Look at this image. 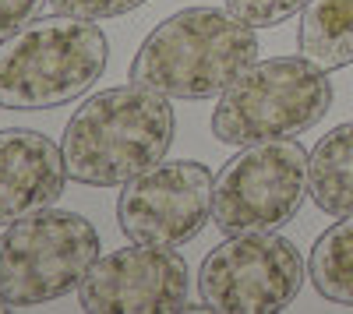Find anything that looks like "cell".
Wrapping results in <instances>:
<instances>
[{"label": "cell", "mask_w": 353, "mask_h": 314, "mask_svg": "<svg viewBox=\"0 0 353 314\" xmlns=\"http://www.w3.org/2000/svg\"><path fill=\"white\" fill-rule=\"evenodd\" d=\"M149 0H50V8L57 14H71L85 21H106V18H121L128 11H138Z\"/></svg>", "instance_id": "15"}, {"label": "cell", "mask_w": 353, "mask_h": 314, "mask_svg": "<svg viewBox=\"0 0 353 314\" xmlns=\"http://www.w3.org/2000/svg\"><path fill=\"white\" fill-rule=\"evenodd\" d=\"M332 106L329 71L307 56L254 61L219 96L212 109V134L226 145L297 138L311 131Z\"/></svg>", "instance_id": "4"}, {"label": "cell", "mask_w": 353, "mask_h": 314, "mask_svg": "<svg viewBox=\"0 0 353 314\" xmlns=\"http://www.w3.org/2000/svg\"><path fill=\"white\" fill-rule=\"evenodd\" d=\"M307 166L311 156L293 138L251 141L219 169L212 222L226 237L276 233L301 212L304 198L311 194Z\"/></svg>", "instance_id": "6"}, {"label": "cell", "mask_w": 353, "mask_h": 314, "mask_svg": "<svg viewBox=\"0 0 353 314\" xmlns=\"http://www.w3.org/2000/svg\"><path fill=\"white\" fill-rule=\"evenodd\" d=\"M99 258V230L68 209H39L0 233V297L11 307L61 300Z\"/></svg>", "instance_id": "5"}, {"label": "cell", "mask_w": 353, "mask_h": 314, "mask_svg": "<svg viewBox=\"0 0 353 314\" xmlns=\"http://www.w3.org/2000/svg\"><path fill=\"white\" fill-rule=\"evenodd\" d=\"M233 18H241L251 28H272L307 8V0H223Z\"/></svg>", "instance_id": "14"}, {"label": "cell", "mask_w": 353, "mask_h": 314, "mask_svg": "<svg viewBox=\"0 0 353 314\" xmlns=\"http://www.w3.org/2000/svg\"><path fill=\"white\" fill-rule=\"evenodd\" d=\"M188 262L173 247L131 244L99 254L78 286V304L88 314H156L181 311L188 300Z\"/></svg>", "instance_id": "9"}, {"label": "cell", "mask_w": 353, "mask_h": 314, "mask_svg": "<svg viewBox=\"0 0 353 314\" xmlns=\"http://www.w3.org/2000/svg\"><path fill=\"white\" fill-rule=\"evenodd\" d=\"M307 279L318 297L353 307V216H343L314 240L307 254Z\"/></svg>", "instance_id": "13"}, {"label": "cell", "mask_w": 353, "mask_h": 314, "mask_svg": "<svg viewBox=\"0 0 353 314\" xmlns=\"http://www.w3.org/2000/svg\"><path fill=\"white\" fill-rule=\"evenodd\" d=\"M216 180L209 166L194 159L156 163L124 184L117 202V222L138 244L181 247L194 240L212 219Z\"/></svg>", "instance_id": "8"}, {"label": "cell", "mask_w": 353, "mask_h": 314, "mask_svg": "<svg viewBox=\"0 0 353 314\" xmlns=\"http://www.w3.org/2000/svg\"><path fill=\"white\" fill-rule=\"evenodd\" d=\"M307 265L293 240L279 233L230 237L198 269V293L219 314L286 311L304 290Z\"/></svg>", "instance_id": "7"}, {"label": "cell", "mask_w": 353, "mask_h": 314, "mask_svg": "<svg viewBox=\"0 0 353 314\" xmlns=\"http://www.w3.org/2000/svg\"><path fill=\"white\" fill-rule=\"evenodd\" d=\"M68 163L64 149L43 131H0V226L50 209L64 194Z\"/></svg>", "instance_id": "10"}, {"label": "cell", "mask_w": 353, "mask_h": 314, "mask_svg": "<svg viewBox=\"0 0 353 314\" xmlns=\"http://www.w3.org/2000/svg\"><path fill=\"white\" fill-rule=\"evenodd\" d=\"M46 0H0V39L14 36L18 28L36 21Z\"/></svg>", "instance_id": "16"}, {"label": "cell", "mask_w": 353, "mask_h": 314, "mask_svg": "<svg viewBox=\"0 0 353 314\" xmlns=\"http://www.w3.org/2000/svg\"><path fill=\"white\" fill-rule=\"evenodd\" d=\"M173 106L145 85H113L88 96L64 127L68 177L88 187H124L163 163L173 145Z\"/></svg>", "instance_id": "1"}, {"label": "cell", "mask_w": 353, "mask_h": 314, "mask_svg": "<svg viewBox=\"0 0 353 314\" xmlns=\"http://www.w3.org/2000/svg\"><path fill=\"white\" fill-rule=\"evenodd\" d=\"M311 202L325 216H353V121L332 127L314 145L307 166Z\"/></svg>", "instance_id": "11"}, {"label": "cell", "mask_w": 353, "mask_h": 314, "mask_svg": "<svg viewBox=\"0 0 353 314\" xmlns=\"http://www.w3.org/2000/svg\"><path fill=\"white\" fill-rule=\"evenodd\" d=\"M0 311H11V304H8L4 297H0Z\"/></svg>", "instance_id": "17"}, {"label": "cell", "mask_w": 353, "mask_h": 314, "mask_svg": "<svg viewBox=\"0 0 353 314\" xmlns=\"http://www.w3.org/2000/svg\"><path fill=\"white\" fill-rule=\"evenodd\" d=\"M297 43L307 61L325 71L353 64V0H307Z\"/></svg>", "instance_id": "12"}, {"label": "cell", "mask_w": 353, "mask_h": 314, "mask_svg": "<svg viewBox=\"0 0 353 314\" xmlns=\"http://www.w3.org/2000/svg\"><path fill=\"white\" fill-rule=\"evenodd\" d=\"M110 43L103 28L57 14L0 39V109H53L85 96L103 78Z\"/></svg>", "instance_id": "3"}, {"label": "cell", "mask_w": 353, "mask_h": 314, "mask_svg": "<svg viewBox=\"0 0 353 314\" xmlns=\"http://www.w3.org/2000/svg\"><path fill=\"white\" fill-rule=\"evenodd\" d=\"M258 61L254 28L219 8H184L159 21L131 61V81L166 99H212Z\"/></svg>", "instance_id": "2"}]
</instances>
